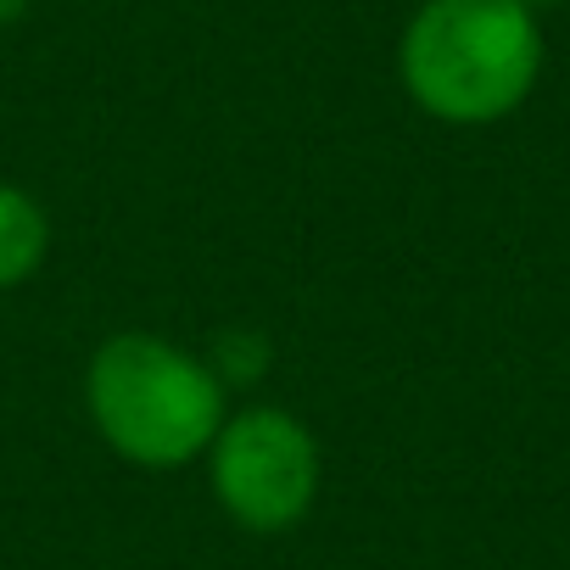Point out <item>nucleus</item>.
I'll use <instances>...</instances> for the list:
<instances>
[{
    "mask_svg": "<svg viewBox=\"0 0 570 570\" xmlns=\"http://www.w3.org/2000/svg\"><path fill=\"white\" fill-rule=\"evenodd\" d=\"M525 12H553V7H564V0H520Z\"/></svg>",
    "mask_w": 570,
    "mask_h": 570,
    "instance_id": "6",
    "label": "nucleus"
},
{
    "mask_svg": "<svg viewBox=\"0 0 570 570\" xmlns=\"http://www.w3.org/2000/svg\"><path fill=\"white\" fill-rule=\"evenodd\" d=\"M403 90L442 124L509 118L542 73V29L520 0H425L397 46Z\"/></svg>",
    "mask_w": 570,
    "mask_h": 570,
    "instance_id": "1",
    "label": "nucleus"
},
{
    "mask_svg": "<svg viewBox=\"0 0 570 570\" xmlns=\"http://www.w3.org/2000/svg\"><path fill=\"white\" fill-rule=\"evenodd\" d=\"M46 246H51L46 207L18 185H0V292L35 274L46 263Z\"/></svg>",
    "mask_w": 570,
    "mask_h": 570,
    "instance_id": "4",
    "label": "nucleus"
},
{
    "mask_svg": "<svg viewBox=\"0 0 570 570\" xmlns=\"http://www.w3.org/2000/svg\"><path fill=\"white\" fill-rule=\"evenodd\" d=\"M90 420L129 464L168 470L213 448L224 425V381L163 336L124 331L90 358Z\"/></svg>",
    "mask_w": 570,
    "mask_h": 570,
    "instance_id": "2",
    "label": "nucleus"
},
{
    "mask_svg": "<svg viewBox=\"0 0 570 570\" xmlns=\"http://www.w3.org/2000/svg\"><path fill=\"white\" fill-rule=\"evenodd\" d=\"M29 7H35V0H0V29H12Z\"/></svg>",
    "mask_w": 570,
    "mask_h": 570,
    "instance_id": "5",
    "label": "nucleus"
},
{
    "mask_svg": "<svg viewBox=\"0 0 570 570\" xmlns=\"http://www.w3.org/2000/svg\"><path fill=\"white\" fill-rule=\"evenodd\" d=\"M213 492L246 531H285L314 509L320 442L285 409H246L213 436Z\"/></svg>",
    "mask_w": 570,
    "mask_h": 570,
    "instance_id": "3",
    "label": "nucleus"
}]
</instances>
